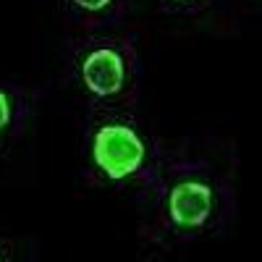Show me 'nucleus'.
I'll return each instance as SVG.
<instances>
[{
    "mask_svg": "<svg viewBox=\"0 0 262 262\" xmlns=\"http://www.w3.org/2000/svg\"><path fill=\"white\" fill-rule=\"evenodd\" d=\"M144 158L139 137L126 126H105L95 137V160L111 179L131 176Z\"/></svg>",
    "mask_w": 262,
    "mask_h": 262,
    "instance_id": "1",
    "label": "nucleus"
},
{
    "mask_svg": "<svg viewBox=\"0 0 262 262\" xmlns=\"http://www.w3.org/2000/svg\"><path fill=\"white\" fill-rule=\"evenodd\" d=\"M170 215L179 226H200L210 215L212 207V191L205 184H179L170 194Z\"/></svg>",
    "mask_w": 262,
    "mask_h": 262,
    "instance_id": "2",
    "label": "nucleus"
},
{
    "mask_svg": "<svg viewBox=\"0 0 262 262\" xmlns=\"http://www.w3.org/2000/svg\"><path fill=\"white\" fill-rule=\"evenodd\" d=\"M84 81L95 95H113L121 90L123 63L113 50H95L84 60Z\"/></svg>",
    "mask_w": 262,
    "mask_h": 262,
    "instance_id": "3",
    "label": "nucleus"
},
{
    "mask_svg": "<svg viewBox=\"0 0 262 262\" xmlns=\"http://www.w3.org/2000/svg\"><path fill=\"white\" fill-rule=\"evenodd\" d=\"M8 116H11V111H8V100H6L3 92H0V128L8 123Z\"/></svg>",
    "mask_w": 262,
    "mask_h": 262,
    "instance_id": "4",
    "label": "nucleus"
},
{
    "mask_svg": "<svg viewBox=\"0 0 262 262\" xmlns=\"http://www.w3.org/2000/svg\"><path fill=\"white\" fill-rule=\"evenodd\" d=\"M81 8H90V11H97V8H105L111 0H76Z\"/></svg>",
    "mask_w": 262,
    "mask_h": 262,
    "instance_id": "5",
    "label": "nucleus"
}]
</instances>
